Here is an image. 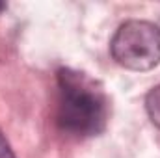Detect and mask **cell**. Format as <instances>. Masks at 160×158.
<instances>
[{
  "instance_id": "obj_1",
  "label": "cell",
  "mask_w": 160,
  "mask_h": 158,
  "mask_svg": "<svg viewBox=\"0 0 160 158\" xmlns=\"http://www.w3.org/2000/svg\"><path fill=\"white\" fill-rule=\"evenodd\" d=\"M58 86V123L62 128L78 136L99 134L108 119V101L97 82L78 71L60 69Z\"/></svg>"
},
{
  "instance_id": "obj_2",
  "label": "cell",
  "mask_w": 160,
  "mask_h": 158,
  "mask_svg": "<svg viewBox=\"0 0 160 158\" xmlns=\"http://www.w3.org/2000/svg\"><path fill=\"white\" fill-rule=\"evenodd\" d=\"M110 50L121 67L151 71L160 63V26L149 21H127L116 30Z\"/></svg>"
},
{
  "instance_id": "obj_3",
  "label": "cell",
  "mask_w": 160,
  "mask_h": 158,
  "mask_svg": "<svg viewBox=\"0 0 160 158\" xmlns=\"http://www.w3.org/2000/svg\"><path fill=\"white\" fill-rule=\"evenodd\" d=\"M145 110L147 116L153 121V125H157L160 128V86L153 87L147 97H145Z\"/></svg>"
},
{
  "instance_id": "obj_4",
  "label": "cell",
  "mask_w": 160,
  "mask_h": 158,
  "mask_svg": "<svg viewBox=\"0 0 160 158\" xmlns=\"http://www.w3.org/2000/svg\"><path fill=\"white\" fill-rule=\"evenodd\" d=\"M0 158H15V155L11 153V149H9V145L2 134H0Z\"/></svg>"
},
{
  "instance_id": "obj_5",
  "label": "cell",
  "mask_w": 160,
  "mask_h": 158,
  "mask_svg": "<svg viewBox=\"0 0 160 158\" xmlns=\"http://www.w3.org/2000/svg\"><path fill=\"white\" fill-rule=\"evenodd\" d=\"M4 7H6V6H4V4H0V9H4Z\"/></svg>"
}]
</instances>
